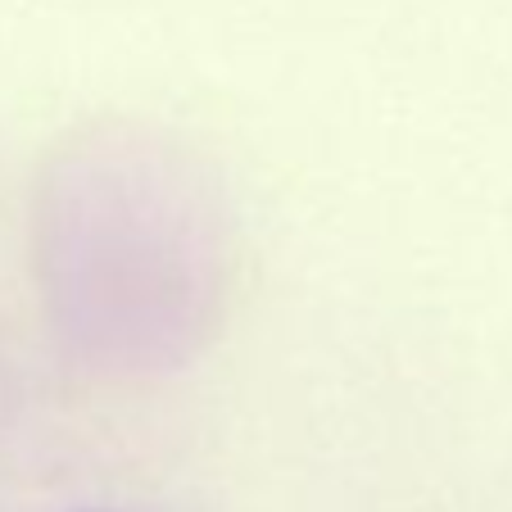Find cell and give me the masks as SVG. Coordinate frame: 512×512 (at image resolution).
I'll list each match as a JSON object with an SVG mask.
<instances>
[]
</instances>
